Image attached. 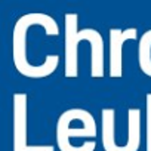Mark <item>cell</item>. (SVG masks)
I'll return each instance as SVG.
<instances>
[{"label": "cell", "instance_id": "obj_7", "mask_svg": "<svg viewBox=\"0 0 151 151\" xmlns=\"http://www.w3.org/2000/svg\"><path fill=\"white\" fill-rule=\"evenodd\" d=\"M138 65H139V70L147 77H151V30L145 31L139 37Z\"/></svg>", "mask_w": 151, "mask_h": 151}, {"label": "cell", "instance_id": "obj_6", "mask_svg": "<svg viewBox=\"0 0 151 151\" xmlns=\"http://www.w3.org/2000/svg\"><path fill=\"white\" fill-rule=\"evenodd\" d=\"M141 110L129 108L127 110V141L120 144V151H138L142 141V122Z\"/></svg>", "mask_w": 151, "mask_h": 151}, {"label": "cell", "instance_id": "obj_8", "mask_svg": "<svg viewBox=\"0 0 151 151\" xmlns=\"http://www.w3.org/2000/svg\"><path fill=\"white\" fill-rule=\"evenodd\" d=\"M145 151H151V92L145 95Z\"/></svg>", "mask_w": 151, "mask_h": 151}, {"label": "cell", "instance_id": "obj_4", "mask_svg": "<svg viewBox=\"0 0 151 151\" xmlns=\"http://www.w3.org/2000/svg\"><path fill=\"white\" fill-rule=\"evenodd\" d=\"M14 126H15V151H55V145H28L27 142V95L15 93L14 96Z\"/></svg>", "mask_w": 151, "mask_h": 151}, {"label": "cell", "instance_id": "obj_3", "mask_svg": "<svg viewBox=\"0 0 151 151\" xmlns=\"http://www.w3.org/2000/svg\"><path fill=\"white\" fill-rule=\"evenodd\" d=\"M98 31L95 28L79 30L77 15H65L64 27V76L67 79H76L79 76V45L91 42Z\"/></svg>", "mask_w": 151, "mask_h": 151}, {"label": "cell", "instance_id": "obj_1", "mask_svg": "<svg viewBox=\"0 0 151 151\" xmlns=\"http://www.w3.org/2000/svg\"><path fill=\"white\" fill-rule=\"evenodd\" d=\"M58 36L59 27L47 15L33 14L21 18L14 34V62L17 70L33 80L52 76L59 67L61 56L46 52L43 43Z\"/></svg>", "mask_w": 151, "mask_h": 151}, {"label": "cell", "instance_id": "obj_5", "mask_svg": "<svg viewBox=\"0 0 151 151\" xmlns=\"http://www.w3.org/2000/svg\"><path fill=\"white\" fill-rule=\"evenodd\" d=\"M136 28L110 30V46H108V76L111 79L123 77V45L127 40H136Z\"/></svg>", "mask_w": 151, "mask_h": 151}, {"label": "cell", "instance_id": "obj_2", "mask_svg": "<svg viewBox=\"0 0 151 151\" xmlns=\"http://www.w3.org/2000/svg\"><path fill=\"white\" fill-rule=\"evenodd\" d=\"M55 136L59 151H95L98 123L85 108H68L56 120Z\"/></svg>", "mask_w": 151, "mask_h": 151}]
</instances>
